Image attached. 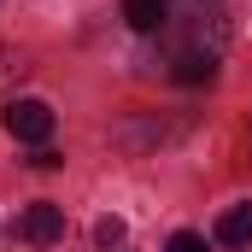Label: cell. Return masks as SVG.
Segmentation results:
<instances>
[{
    "mask_svg": "<svg viewBox=\"0 0 252 252\" xmlns=\"http://www.w3.org/2000/svg\"><path fill=\"white\" fill-rule=\"evenodd\" d=\"M6 135L47 147V135H53V106H47V100H12V106H6Z\"/></svg>",
    "mask_w": 252,
    "mask_h": 252,
    "instance_id": "6da1fadb",
    "label": "cell"
},
{
    "mask_svg": "<svg viewBox=\"0 0 252 252\" xmlns=\"http://www.w3.org/2000/svg\"><path fill=\"white\" fill-rule=\"evenodd\" d=\"M18 241H30V247H53V241H64V205H53V199L24 205V217H18Z\"/></svg>",
    "mask_w": 252,
    "mask_h": 252,
    "instance_id": "7a4b0ae2",
    "label": "cell"
},
{
    "mask_svg": "<svg viewBox=\"0 0 252 252\" xmlns=\"http://www.w3.org/2000/svg\"><path fill=\"white\" fill-rule=\"evenodd\" d=\"M217 241H223V247H252V199L247 205H229V211L217 217Z\"/></svg>",
    "mask_w": 252,
    "mask_h": 252,
    "instance_id": "3957f363",
    "label": "cell"
},
{
    "mask_svg": "<svg viewBox=\"0 0 252 252\" xmlns=\"http://www.w3.org/2000/svg\"><path fill=\"white\" fill-rule=\"evenodd\" d=\"M124 18H129V30L153 35V30L170 18V6H164V0H124Z\"/></svg>",
    "mask_w": 252,
    "mask_h": 252,
    "instance_id": "277c9868",
    "label": "cell"
},
{
    "mask_svg": "<svg viewBox=\"0 0 252 252\" xmlns=\"http://www.w3.org/2000/svg\"><path fill=\"white\" fill-rule=\"evenodd\" d=\"M211 70H217V59H211V53H182L170 76H176V82H211Z\"/></svg>",
    "mask_w": 252,
    "mask_h": 252,
    "instance_id": "5b68a950",
    "label": "cell"
},
{
    "mask_svg": "<svg viewBox=\"0 0 252 252\" xmlns=\"http://www.w3.org/2000/svg\"><path fill=\"white\" fill-rule=\"evenodd\" d=\"M94 241H100L106 252H118L124 247V223H118V217H100V223H94Z\"/></svg>",
    "mask_w": 252,
    "mask_h": 252,
    "instance_id": "8992f818",
    "label": "cell"
},
{
    "mask_svg": "<svg viewBox=\"0 0 252 252\" xmlns=\"http://www.w3.org/2000/svg\"><path fill=\"white\" fill-rule=\"evenodd\" d=\"M170 252H205V241L193 229H182V235H170Z\"/></svg>",
    "mask_w": 252,
    "mask_h": 252,
    "instance_id": "52a82bcc",
    "label": "cell"
},
{
    "mask_svg": "<svg viewBox=\"0 0 252 252\" xmlns=\"http://www.w3.org/2000/svg\"><path fill=\"white\" fill-rule=\"evenodd\" d=\"M30 164H35V170H59L64 158H59V153H53V147H35V158H30Z\"/></svg>",
    "mask_w": 252,
    "mask_h": 252,
    "instance_id": "ba28073f",
    "label": "cell"
}]
</instances>
